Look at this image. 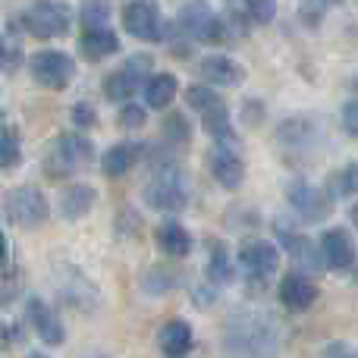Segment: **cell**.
Wrapping results in <instances>:
<instances>
[{
	"instance_id": "24",
	"label": "cell",
	"mask_w": 358,
	"mask_h": 358,
	"mask_svg": "<svg viewBox=\"0 0 358 358\" xmlns=\"http://www.w3.org/2000/svg\"><path fill=\"white\" fill-rule=\"evenodd\" d=\"M94 201H98V195H94L92 185H73V189H66L60 195V217L73 223L82 220L94 208Z\"/></svg>"
},
{
	"instance_id": "40",
	"label": "cell",
	"mask_w": 358,
	"mask_h": 358,
	"mask_svg": "<svg viewBox=\"0 0 358 358\" xmlns=\"http://www.w3.org/2000/svg\"><path fill=\"white\" fill-rule=\"evenodd\" d=\"M327 358H358V352H352V349H346V346H330Z\"/></svg>"
},
{
	"instance_id": "47",
	"label": "cell",
	"mask_w": 358,
	"mask_h": 358,
	"mask_svg": "<svg viewBox=\"0 0 358 358\" xmlns=\"http://www.w3.org/2000/svg\"><path fill=\"white\" fill-rule=\"evenodd\" d=\"M0 120H3V113H0Z\"/></svg>"
},
{
	"instance_id": "8",
	"label": "cell",
	"mask_w": 358,
	"mask_h": 358,
	"mask_svg": "<svg viewBox=\"0 0 358 358\" xmlns=\"http://www.w3.org/2000/svg\"><path fill=\"white\" fill-rule=\"evenodd\" d=\"M286 201H289L292 210L308 223L324 220V217L334 210V195H330L327 189L311 185L308 179H292V182L286 185Z\"/></svg>"
},
{
	"instance_id": "3",
	"label": "cell",
	"mask_w": 358,
	"mask_h": 358,
	"mask_svg": "<svg viewBox=\"0 0 358 358\" xmlns=\"http://www.w3.org/2000/svg\"><path fill=\"white\" fill-rule=\"evenodd\" d=\"M179 31L185 38H195L201 44H223L229 38V25L210 10L208 0H192L179 10V19H176Z\"/></svg>"
},
{
	"instance_id": "46",
	"label": "cell",
	"mask_w": 358,
	"mask_h": 358,
	"mask_svg": "<svg viewBox=\"0 0 358 358\" xmlns=\"http://www.w3.org/2000/svg\"><path fill=\"white\" fill-rule=\"evenodd\" d=\"M355 92H358V79H355Z\"/></svg>"
},
{
	"instance_id": "42",
	"label": "cell",
	"mask_w": 358,
	"mask_h": 358,
	"mask_svg": "<svg viewBox=\"0 0 358 358\" xmlns=\"http://www.w3.org/2000/svg\"><path fill=\"white\" fill-rule=\"evenodd\" d=\"M6 63V44H3V35H0V66Z\"/></svg>"
},
{
	"instance_id": "21",
	"label": "cell",
	"mask_w": 358,
	"mask_h": 358,
	"mask_svg": "<svg viewBox=\"0 0 358 358\" xmlns=\"http://www.w3.org/2000/svg\"><path fill=\"white\" fill-rule=\"evenodd\" d=\"M120 50V38L113 35L110 29H85L79 38V54L85 60H104V57L117 54Z\"/></svg>"
},
{
	"instance_id": "41",
	"label": "cell",
	"mask_w": 358,
	"mask_h": 358,
	"mask_svg": "<svg viewBox=\"0 0 358 358\" xmlns=\"http://www.w3.org/2000/svg\"><path fill=\"white\" fill-rule=\"evenodd\" d=\"M6 261V239H3V229H0V264Z\"/></svg>"
},
{
	"instance_id": "2",
	"label": "cell",
	"mask_w": 358,
	"mask_h": 358,
	"mask_svg": "<svg viewBox=\"0 0 358 358\" xmlns=\"http://www.w3.org/2000/svg\"><path fill=\"white\" fill-rule=\"evenodd\" d=\"M142 195L148 208L161 210V214H179L189 204V176L173 161H157Z\"/></svg>"
},
{
	"instance_id": "23",
	"label": "cell",
	"mask_w": 358,
	"mask_h": 358,
	"mask_svg": "<svg viewBox=\"0 0 358 358\" xmlns=\"http://www.w3.org/2000/svg\"><path fill=\"white\" fill-rule=\"evenodd\" d=\"M157 343H161V352L167 358H182L192 352V327L185 321H170L161 327L157 334Z\"/></svg>"
},
{
	"instance_id": "20",
	"label": "cell",
	"mask_w": 358,
	"mask_h": 358,
	"mask_svg": "<svg viewBox=\"0 0 358 358\" xmlns=\"http://www.w3.org/2000/svg\"><path fill=\"white\" fill-rule=\"evenodd\" d=\"M142 157H145L142 142H120V145H113V148H107L104 155H101V170H104V176L117 179V176L129 173Z\"/></svg>"
},
{
	"instance_id": "33",
	"label": "cell",
	"mask_w": 358,
	"mask_h": 358,
	"mask_svg": "<svg viewBox=\"0 0 358 358\" xmlns=\"http://www.w3.org/2000/svg\"><path fill=\"white\" fill-rule=\"evenodd\" d=\"M22 155V145H19V132L16 129H0V170H10L13 164Z\"/></svg>"
},
{
	"instance_id": "32",
	"label": "cell",
	"mask_w": 358,
	"mask_h": 358,
	"mask_svg": "<svg viewBox=\"0 0 358 358\" xmlns=\"http://www.w3.org/2000/svg\"><path fill=\"white\" fill-rule=\"evenodd\" d=\"M107 19H110L107 0H85L82 3V29H104Z\"/></svg>"
},
{
	"instance_id": "17",
	"label": "cell",
	"mask_w": 358,
	"mask_h": 358,
	"mask_svg": "<svg viewBox=\"0 0 358 358\" xmlns=\"http://www.w3.org/2000/svg\"><path fill=\"white\" fill-rule=\"evenodd\" d=\"M25 317H29L31 330L41 336V343H48V346H60L63 343V336H66L63 334V324H60V317L54 315V308H50L44 299L31 296L29 302H25Z\"/></svg>"
},
{
	"instance_id": "26",
	"label": "cell",
	"mask_w": 358,
	"mask_h": 358,
	"mask_svg": "<svg viewBox=\"0 0 358 358\" xmlns=\"http://www.w3.org/2000/svg\"><path fill=\"white\" fill-rule=\"evenodd\" d=\"M201 117V126H204V132H208L214 142H227V145H233L236 142V132H233V123H229V110H227V104H217V107H210V110H204V113H198Z\"/></svg>"
},
{
	"instance_id": "11",
	"label": "cell",
	"mask_w": 358,
	"mask_h": 358,
	"mask_svg": "<svg viewBox=\"0 0 358 358\" xmlns=\"http://www.w3.org/2000/svg\"><path fill=\"white\" fill-rule=\"evenodd\" d=\"M239 267L252 283H264L277 273L280 267V248L273 242H264V239H248L245 245L239 248Z\"/></svg>"
},
{
	"instance_id": "4",
	"label": "cell",
	"mask_w": 358,
	"mask_h": 358,
	"mask_svg": "<svg viewBox=\"0 0 358 358\" xmlns=\"http://www.w3.org/2000/svg\"><path fill=\"white\" fill-rule=\"evenodd\" d=\"M92 157H94V145L88 142L85 136L69 132V136L54 138V145H50V151H48V173L50 176L79 173V170H85L88 164H92Z\"/></svg>"
},
{
	"instance_id": "39",
	"label": "cell",
	"mask_w": 358,
	"mask_h": 358,
	"mask_svg": "<svg viewBox=\"0 0 358 358\" xmlns=\"http://www.w3.org/2000/svg\"><path fill=\"white\" fill-rule=\"evenodd\" d=\"M16 289H19V277H16V273L0 277V308H3V305H10L13 299H16Z\"/></svg>"
},
{
	"instance_id": "14",
	"label": "cell",
	"mask_w": 358,
	"mask_h": 358,
	"mask_svg": "<svg viewBox=\"0 0 358 358\" xmlns=\"http://www.w3.org/2000/svg\"><path fill=\"white\" fill-rule=\"evenodd\" d=\"M277 236H280V242H283L286 255L292 258V264H296V267H302V271H308V273L324 271V264H327V261H324L321 242H311L308 236L292 233V229H283V227L277 229Z\"/></svg>"
},
{
	"instance_id": "31",
	"label": "cell",
	"mask_w": 358,
	"mask_h": 358,
	"mask_svg": "<svg viewBox=\"0 0 358 358\" xmlns=\"http://www.w3.org/2000/svg\"><path fill=\"white\" fill-rule=\"evenodd\" d=\"M185 101H189V107L195 113H204V110H210V107L223 104V98L217 94L214 85H192L189 92H185Z\"/></svg>"
},
{
	"instance_id": "25",
	"label": "cell",
	"mask_w": 358,
	"mask_h": 358,
	"mask_svg": "<svg viewBox=\"0 0 358 358\" xmlns=\"http://www.w3.org/2000/svg\"><path fill=\"white\" fill-rule=\"evenodd\" d=\"M176 92H179L176 76L173 73H157L145 82V104L155 107V110H167V107L173 104Z\"/></svg>"
},
{
	"instance_id": "6",
	"label": "cell",
	"mask_w": 358,
	"mask_h": 358,
	"mask_svg": "<svg viewBox=\"0 0 358 358\" xmlns=\"http://www.w3.org/2000/svg\"><path fill=\"white\" fill-rule=\"evenodd\" d=\"M69 22H73V10L60 0H41L31 10L22 13V25L29 35L35 38H60L69 31Z\"/></svg>"
},
{
	"instance_id": "16",
	"label": "cell",
	"mask_w": 358,
	"mask_h": 358,
	"mask_svg": "<svg viewBox=\"0 0 358 358\" xmlns=\"http://www.w3.org/2000/svg\"><path fill=\"white\" fill-rule=\"evenodd\" d=\"M321 252L330 271H349V267H355V258H358L355 239L343 227H334L321 236Z\"/></svg>"
},
{
	"instance_id": "7",
	"label": "cell",
	"mask_w": 358,
	"mask_h": 358,
	"mask_svg": "<svg viewBox=\"0 0 358 358\" xmlns=\"http://www.w3.org/2000/svg\"><path fill=\"white\" fill-rule=\"evenodd\" d=\"M29 69H31V79L38 85L50 88V92H60V88H66L76 79V60L69 54H63V50H38L31 57Z\"/></svg>"
},
{
	"instance_id": "34",
	"label": "cell",
	"mask_w": 358,
	"mask_h": 358,
	"mask_svg": "<svg viewBox=\"0 0 358 358\" xmlns=\"http://www.w3.org/2000/svg\"><path fill=\"white\" fill-rule=\"evenodd\" d=\"M242 6H245L248 19L258 25L273 22V16H277V0H242Z\"/></svg>"
},
{
	"instance_id": "22",
	"label": "cell",
	"mask_w": 358,
	"mask_h": 358,
	"mask_svg": "<svg viewBox=\"0 0 358 358\" xmlns=\"http://www.w3.org/2000/svg\"><path fill=\"white\" fill-rule=\"evenodd\" d=\"M155 239L161 245V252H167L170 258H185L192 252V236L182 223L176 220H164L161 227L155 229Z\"/></svg>"
},
{
	"instance_id": "9",
	"label": "cell",
	"mask_w": 358,
	"mask_h": 358,
	"mask_svg": "<svg viewBox=\"0 0 358 358\" xmlns=\"http://www.w3.org/2000/svg\"><path fill=\"white\" fill-rule=\"evenodd\" d=\"M277 142L289 151H311L324 142V123L315 113H296L277 126Z\"/></svg>"
},
{
	"instance_id": "1",
	"label": "cell",
	"mask_w": 358,
	"mask_h": 358,
	"mask_svg": "<svg viewBox=\"0 0 358 358\" xmlns=\"http://www.w3.org/2000/svg\"><path fill=\"white\" fill-rule=\"evenodd\" d=\"M283 349V327L271 311L239 308L223 324L227 358H277Z\"/></svg>"
},
{
	"instance_id": "38",
	"label": "cell",
	"mask_w": 358,
	"mask_h": 358,
	"mask_svg": "<svg viewBox=\"0 0 358 358\" xmlns=\"http://www.w3.org/2000/svg\"><path fill=\"white\" fill-rule=\"evenodd\" d=\"M94 107L92 104H85V101H79V104L73 107V123L79 126V129H88V126H94Z\"/></svg>"
},
{
	"instance_id": "37",
	"label": "cell",
	"mask_w": 358,
	"mask_h": 358,
	"mask_svg": "<svg viewBox=\"0 0 358 358\" xmlns=\"http://www.w3.org/2000/svg\"><path fill=\"white\" fill-rule=\"evenodd\" d=\"M145 120H148V113H145L138 104H126L123 113H120V123H123L126 129H142Z\"/></svg>"
},
{
	"instance_id": "10",
	"label": "cell",
	"mask_w": 358,
	"mask_h": 358,
	"mask_svg": "<svg viewBox=\"0 0 358 358\" xmlns=\"http://www.w3.org/2000/svg\"><path fill=\"white\" fill-rule=\"evenodd\" d=\"M151 57L148 54H136L123 63V69L110 73L104 79V98L107 101H126L142 88V82L151 79Z\"/></svg>"
},
{
	"instance_id": "15",
	"label": "cell",
	"mask_w": 358,
	"mask_h": 358,
	"mask_svg": "<svg viewBox=\"0 0 358 358\" xmlns=\"http://www.w3.org/2000/svg\"><path fill=\"white\" fill-rule=\"evenodd\" d=\"M208 167L210 176L223 185V189H239L242 179H245V167H242V157L233 151V145L217 142L208 151Z\"/></svg>"
},
{
	"instance_id": "13",
	"label": "cell",
	"mask_w": 358,
	"mask_h": 358,
	"mask_svg": "<svg viewBox=\"0 0 358 358\" xmlns=\"http://www.w3.org/2000/svg\"><path fill=\"white\" fill-rule=\"evenodd\" d=\"M57 289H60V299L69 305V308H79V311H92L101 305V292L92 280L85 277L82 271H76L73 264H66L57 277Z\"/></svg>"
},
{
	"instance_id": "44",
	"label": "cell",
	"mask_w": 358,
	"mask_h": 358,
	"mask_svg": "<svg viewBox=\"0 0 358 358\" xmlns=\"http://www.w3.org/2000/svg\"><path fill=\"white\" fill-rule=\"evenodd\" d=\"M82 358H110V355H104V352H88V355H82Z\"/></svg>"
},
{
	"instance_id": "19",
	"label": "cell",
	"mask_w": 358,
	"mask_h": 358,
	"mask_svg": "<svg viewBox=\"0 0 358 358\" xmlns=\"http://www.w3.org/2000/svg\"><path fill=\"white\" fill-rule=\"evenodd\" d=\"M198 73H201V79L214 88H233L245 79V69H242L233 57H220V54L204 57L201 66H198Z\"/></svg>"
},
{
	"instance_id": "28",
	"label": "cell",
	"mask_w": 358,
	"mask_h": 358,
	"mask_svg": "<svg viewBox=\"0 0 358 358\" xmlns=\"http://www.w3.org/2000/svg\"><path fill=\"white\" fill-rule=\"evenodd\" d=\"M176 283H179L176 273L170 271V267H161V264H151L142 277V289L148 292V296H164V292H170Z\"/></svg>"
},
{
	"instance_id": "27",
	"label": "cell",
	"mask_w": 358,
	"mask_h": 358,
	"mask_svg": "<svg viewBox=\"0 0 358 358\" xmlns=\"http://www.w3.org/2000/svg\"><path fill=\"white\" fill-rule=\"evenodd\" d=\"M208 283L210 286H227L236 280V267L233 261H229L227 248L223 245H210V255H208Z\"/></svg>"
},
{
	"instance_id": "35",
	"label": "cell",
	"mask_w": 358,
	"mask_h": 358,
	"mask_svg": "<svg viewBox=\"0 0 358 358\" xmlns=\"http://www.w3.org/2000/svg\"><path fill=\"white\" fill-rule=\"evenodd\" d=\"M164 136H167L170 145L189 142V123H185L182 113H170V117L164 120Z\"/></svg>"
},
{
	"instance_id": "12",
	"label": "cell",
	"mask_w": 358,
	"mask_h": 358,
	"mask_svg": "<svg viewBox=\"0 0 358 358\" xmlns=\"http://www.w3.org/2000/svg\"><path fill=\"white\" fill-rule=\"evenodd\" d=\"M123 29L138 41H164L161 10L148 0H132L123 6Z\"/></svg>"
},
{
	"instance_id": "36",
	"label": "cell",
	"mask_w": 358,
	"mask_h": 358,
	"mask_svg": "<svg viewBox=\"0 0 358 358\" xmlns=\"http://www.w3.org/2000/svg\"><path fill=\"white\" fill-rule=\"evenodd\" d=\"M340 123H343V132H346V136L358 138V98H355V101H346V104H343Z\"/></svg>"
},
{
	"instance_id": "43",
	"label": "cell",
	"mask_w": 358,
	"mask_h": 358,
	"mask_svg": "<svg viewBox=\"0 0 358 358\" xmlns=\"http://www.w3.org/2000/svg\"><path fill=\"white\" fill-rule=\"evenodd\" d=\"M349 217H352V227L358 229V204H352V210H349Z\"/></svg>"
},
{
	"instance_id": "29",
	"label": "cell",
	"mask_w": 358,
	"mask_h": 358,
	"mask_svg": "<svg viewBox=\"0 0 358 358\" xmlns=\"http://www.w3.org/2000/svg\"><path fill=\"white\" fill-rule=\"evenodd\" d=\"M327 192H330L334 198H349V195H355V192H358V161L346 164L340 173L330 176Z\"/></svg>"
},
{
	"instance_id": "5",
	"label": "cell",
	"mask_w": 358,
	"mask_h": 358,
	"mask_svg": "<svg viewBox=\"0 0 358 358\" xmlns=\"http://www.w3.org/2000/svg\"><path fill=\"white\" fill-rule=\"evenodd\" d=\"M3 208H6V217H10L16 227H22V229H38L50 214L48 198H44L38 189H31V185L10 189L6 192V198H3Z\"/></svg>"
},
{
	"instance_id": "18",
	"label": "cell",
	"mask_w": 358,
	"mask_h": 358,
	"mask_svg": "<svg viewBox=\"0 0 358 358\" xmlns=\"http://www.w3.org/2000/svg\"><path fill=\"white\" fill-rule=\"evenodd\" d=\"M280 302L289 311H296V315L299 311H308L317 302V286L305 273H286L280 280Z\"/></svg>"
},
{
	"instance_id": "30",
	"label": "cell",
	"mask_w": 358,
	"mask_h": 358,
	"mask_svg": "<svg viewBox=\"0 0 358 358\" xmlns=\"http://www.w3.org/2000/svg\"><path fill=\"white\" fill-rule=\"evenodd\" d=\"M340 3L343 0H302V3H299V19H302V25H308V29H317V25L327 19V13Z\"/></svg>"
},
{
	"instance_id": "45",
	"label": "cell",
	"mask_w": 358,
	"mask_h": 358,
	"mask_svg": "<svg viewBox=\"0 0 358 358\" xmlns=\"http://www.w3.org/2000/svg\"><path fill=\"white\" fill-rule=\"evenodd\" d=\"M25 358H48V355H41V352H29Z\"/></svg>"
}]
</instances>
